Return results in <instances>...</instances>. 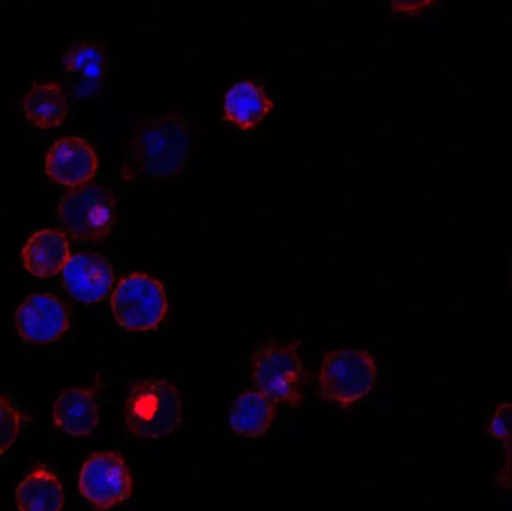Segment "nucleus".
Instances as JSON below:
<instances>
[{
	"mask_svg": "<svg viewBox=\"0 0 512 511\" xmlns=\"http://www.w3.org/2000/svg\"><path fill=\"white\" fill-rule=\"evenodd\" d=\"M66 291L78 302L98 303L110 294L114 270L107 258L99 254H77L69 257L62 270Z\"/></svg>",
	"mask_w": 512,
	"mask_h": 511,
	"instance_id": "nucleus-10",
	"label": "nucleus"
},
{
	"mask_svg": "<svg viewBox=\"0 0 512 511\" xmlns=\"http://www.w3.org/2000/svg\"><path fill=\"white\" fill-rule=\"evenodd\" d=\"M492 434L505 444L507 470H512V404L499 405L492 417ZM512 474V471H511ZM512 479V476H511Z\"/></svg>",
	"mask_w": 512,
	"mask_h": 511,
	"instance_id": "nucleus-19",
	"label": "nucleus"
},
{
	"mask_svg": "<svg viewBox=\"0 0 512 511\" xmlns=\"http://www.w3.org/2000/svg\"><path fill=\"white\" fill-rule=\"evenodd\" d=\"M54 425L72 437H87L99 425V405L95 393L87 389H69L57 398L53 407Z\"/></svg>",
	"mask_w": 512,
	"mask_h": 511,
	"instance_id": "nucleus-13",
	"label": "nucleus"
},
{
	"mask_svg": "<svg viewBox=\"0 0 512 511\" xmlns=\"http://www.w3.org/2000/svg\"><path fill=\"white\" fill-rule=\"evenodd\" d=\"M62 63L66 74L72 78V92L75 98L92 99L102 89L110 57L104 45L81 42L65 51Z\"/></svg>",
	"mask_w": 512,
	"mask_h": 511,
	"instance_id": "nucleus-11",
	"label": "nucleus"
},
{
	"mask_svg": "<svg viewBox=\"0 0 512 511\" xmlns=\"http://www.w3.org/2000/svg\"><path fill=\"white\" fill-rule=\"evenodd\" d=\"M179 390L164 380L132 384L123 407V423L129 435L141 440H162L182 426Z\"/></svg>",
	"mask_w": 512,
	"mask_h": 511,
	"instance_id": "nucleus-2",
	"label": "nucleus"
},
{
	"mask_svg": "<svg viewBox=\"0 0 512 511\" xmlns=\"http://www.w3.org/2000/svg\"><path fill=\"white\" fill-rule=\"evenodd\" d=\"M378 368L372 354L340 350L325 354L321 366V395L327 402L348 407L366 398L376 384Z\"/></svg>",
	"mask_w": 512,
	"mask_h": 511,
	"instance_id": "nucleus-5",
	"label": "nucleus"
},
{
	"mask_svg": "<svg viewBox=\"0 0 512 511\" xmlns=\"http://www.w3.org/2000/svg\"><path fill=\"white\" fill-rule=\"evenodd\" d=\"M391 11L396 14L418 15L429 9L436 0H388Z\"/></svg>",
	"mask_w": 512,
	"mask_h": 511,
	"instance_id": "nucleus-20",
	"label": "nucleus"
},
{
	"mask_svg": "<svg viewBox=\"0 0 512 511\" xmlns=\"http://www.w3.org/2000/svg\"><path fill=\"white\" fill-rule=\"evenodd\" d=\"M191 149V128L176 114L141 123L131 143L132 158L153 179L177 176L188 164Z\"/></svg>",
	"mask_w": 512,
	"mask_h": 511,
	"instance_id": "nucleus-1",
	"label": "nucleus"
},
{
	"mask_svg": "<svg viewBox=\"0 0 512 511\" xmlns=\"http://www.w3.org/2000/svg\"><path fill=\"white\" fill-rule=\"evenodd\" d=\"M111 311L117 323L128 332H150L167 315L168 300L164 285L141 273L126 276L114 290Z\"/></svg>",
	"mask_w": 512,
	"mask_h": 511,
	"instance_id": "nucleus-6",
	"label": "nucleus"
},
{
	"mask_svg": "<svg viewBox=\"0 0 512 511\" xmlns=\"http://www.w3.org/2000/svg\"><path fill=\"white\" fill-rule=\"evenodd\" d=\"M71 257L68 240L59 231L41 230L30 236L21 251V260L30 275L51 278L62 272Z\"/></svg>",
	"mask_w": 512,
	"mask_h": 511,
	"instance_id": "nucleus-12",
	"label": "nucleus"
},
{
	"mask_svg": "<svg viewBox=\"0 0 512 511\" xmlns=\"http://www.w3.org/2000/svg\"><path fill=\"white\" fill-rule=\"evenodd\" d=\"M15 497L18 509L24 511H57L62 510L65 504L62 483L53 473L42 468L30 473L18 485Z\"/></svg>",
	"mask_w": 512,
	"mask_h": 511,
	"instance_id": "nucleus-17",
	"label": "nucleus"
},
{
	"mask_svg": "<svg viewBox=\"0 0 512 511\" xmlns=\"http://www.w3.org/2000/svg\"><path fill=\"white\" fill-rule=\"evenodd\" d=\"M256 390L274 404L298 407L303 401L300 348L291 342H271L259 348L252 362Z\"/></svg>",
	"mask_w": 512,
	"mask_h": 511,
	"instance_id": "nucleus-3",
	"label": "nucleus"
},
{
	"mask_svg": "<svg viewBox=\"0 0 512 511\" xmlns=\"http://www.w3.org/2000/svg\"><path fill=\"white\" fill-rule=\"evenodd\" d=\"M68 327V309L50 294H30L15 312V329L27 344H54L62 339Z\"/></svg>",
	"mask_w": 512,
	"mask_h": 511,
	"instance_id": "nucleus-8",
	"label": "nucleus"
},
{
	"mask_svg": "<svg viewBox=\"0 0 512 511\" xmlns=\"http://www.w3.org/2000/svg\"><path fill=\"white\" fill-rule=\"evenodd\" d=\"M99 161L89 141L78 137L57 140L45 158V173L68 188L87 185L98 173Z\"/></svg>",
	"mask_w": 512,
	"mask_h": 511,
	"instance_id": "nucleus-9",
	"label": "nucleus"
},
{
	"mask_svg": "<svg viewBox=\"0 0 512 511\" xmlns=\"http://www.w3.org/2000/svg\"><path fill=\"white\" fill-rule=\"evenodd\" d=\"M78 488L84 500L98 509L122 506L132 491V479L123 459L116 453H98L81 468Z\"/></svg>",
	"mask_w": 512,
	"mask_h": 511,
	"instance_id": "nucleus-7",
	"label": "nucleus"
},
{
	"mask_svg": "<svg viewBox=\"0 0 512 511\" xmlns=\"http://www.w3.org/2000/svg\"><path fill=\"white\" fill-rule=\"evenodd\" d=\"M27 120L41 129L63 125L68 116V102L62 87L56 83H38L30 87L23 99Z\"/></svg>",
	"mask_w": 512,
	"mask_h": 511,
	"instance_id": "nucleus-15",
	"label": "nucleus"
},
{
	"mask_svg": "<svg viewBox=\"0 0 512 511\" xmlns=\"http://www.w3.org/2000/svg\"><path fill=\"white\" fill-rule=\"evenodd\" d=\"M20 429V411L11 401L0 396V456L5 455L14 446Z\"/></svg>",
	"mask_w": 512,
	"mask_h": 511,
	"instance_id": "nucleus-18",
	"label": "nucleus"
},
{
	"mask_svg": "<svg viewBox=\"0 0 512 511\" xmlns=\"http://www.w3.org/2000/svg\"><path fill=\"white\" fill-rule=\"evenodd\" d=\"M271 101L264 87L254 81H239L228 90L224 101L225 120L242 131L254 129L273 110Z\"/></svg>",
	"mask_w": 512,
	"mask_h": 511,
	"instance_id": "nucleus-14",
	"label": "nucleus"
},
{
	"mask_svg": "<svg viewBox=\"0 0 512 511\" xmlns=\"http://www.w3.org/2000/svg\"><path fill=\"white\" fill-rule=\"evenodd\" d=\"M274 420V402L259 390L242 393L230 414L234 434L259 438L270 431Z\"/></svg>",
	"mask_w": 512,
	"mask_h": 511,
	"instance_id": "nucleus-16",
	"label": "nucleus"
},
{
	"mask_svg": "<svg viewBox=\"0 0 512 511\" xmlns=\"http://www.w3.org/2000/svg\"><path fill=\"white\" fill-rule=\"evenodd\" d=\"M59 219L74 239L99 242L110 236L116 224V198L102 186H78L60 201Z\"/></svg>",
	"mask_w": 512,
	"mask_h": 511,
	"instance_id": "nucleus-4",
	"label": "nucleus"
}]
</instances>
